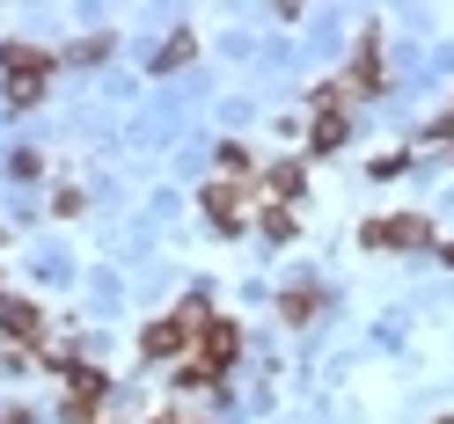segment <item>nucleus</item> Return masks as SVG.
Returning a JSON list of instances; mask_svg holds the SVG:
<instances>
[{
  "instance_id": "14",
  "label": "nucleus",
  "mask_w": 454,
  "mask_h": 424,
  "mask_svg": "<svg viewBox=\"0 0 454 424\" xmlns=\"http://www.w3.org/2000/svg\"><path fill=\"white\" fill-rule=\"evenodd\" d=\"M264 235H271V242H294V212H286V205H271V220H264Z\"/></svg>"
},
{
  "instance_id": "9",
  "label": "nucleus",
  "mask_w": 454,
  "mask_h": 424,
  "mask_svg": "<svg viewBox=\"0 0 454 424\" xmlns=\"http://www.w3.org/2000/svg\"><path fill=\"white\" fill-rule=\"evenodd\" d=\"M308 147H316V154H337V147H345V110H323V118H316V139H308Z\"/></svg>"
},
{
  "instance_id": "11",
  "label": "nucleus",
  "mask_w": 454,
  "mask_h": 424,
  "mask_svg": "<svg viewBox=\"0 0 454 424\" xmlns=\"http://www.w3.org/2000/svg\"><path fill=\"white\" fill-rule=\"evenodd\" d=\"M294 190H301V161H278V168H271V197H278V205H286Z\"/></svg>"
},
{
  "instance_id": "2",
  "label": "nucleus",
  "mask_w": 454,
  "mask_h": 424,
  "mask_svg": "<svg viewBox=\"0 0 454 424\" xmlns=\"http://www.w3.org/2000/svg\"><path fill=\"white\" fill-rule=\"evenodd\" d=\"M51 51H37V44H0V81H8V103L15 110H30V103H44V89H51Z\"/></svg>"
},
{
  "instance_id": "8",
  "label": "nucleus",
  "mask_w": 454,
  "mask_h": 424,
  "mask_svg": "<svg viewBox=\"0 0 454 424\" xmlns=\"http://www.w3.org/2000/svg\"><path fill=\"white\" fill-rule=\"evenodd\" d=\"M345 89H352V96H374V89H381V37H374V30H366V44H359ZM345 89H337V96H345Z\"/></svg>"
},
{
  "instance_id": "13",
  "label": "nucleus",
  "mask_w": 454,
  "mask_h": 424,
  "mask_svg": "<svg viewBox=\"0 0 454 424\" xmlns=\"http://www.w3.org/2000/svg\"><path fill=\"white\" fill-rule=\"evenodd\" d=\"M191 51H198V44H191V30H184V37H176V44H161V59H154V66H161V73H168V66H184V59H191Z\"/></svg>"
},
{
  "instance_id": "6",
  "label": "nucleus",
  "mask_w": 454,
  "mask_h": 424,
  "mask_svg": "<svg viewBox=\"0 0 454 424\" xmlns=\"http://www.w3.org/2000/svg\"><path fill=\"white\" fill-rule=\"evenodd\" d=\"M206 220H213L220 235H235L242 220H249V212H242V190L227 183V176H220V183H206Z\"/></svg>"
},
{
  "instance_id": "10",
  "label": "nucleus",
  "mask_w": 454,
  "mask_h": 424,
  "mask_svg": "<svg viewBox=\"0 0 454 424\" xmlns=\"http://www.w3.org/2000/svg\"><path fill=\"white\" fill-rule=\"evenodd\" d=\"M316 307H323V300H316V293H308V286H294V293H286V300H278V315H286V322H294V329H301V322H316Z\"/></svg>"
},
{
  "instance_id": "15",
  "label": "nucleus",
  "mask_w": 454,
  "mask_h": 424,
  "mask_svg": "<svg viewBox=\"0 0 454 424\" xmlns=\"http://www.w3.org/2000/svg\"><path fill=\"white\" fill-rule=\"evenodd\" d=\"M440 132H447V139H454V110H447V125H440Z\"/></svg>"
},
{
  "instance_id": "16",
  "label": "nucleus",
  "mask_w": 454,
  "mask_h": 424,
  "mask_svg": "<svg viewBox=\"0 0 454 424\" xmlns=\"http://www.w3.org/2000/svg\"><path fill=\"white\" fill-rule=\"evenodd\" d=\"M447 264H454V242H447Z\"/></svg>"
},
{
  "instance_id": "4",
  "label": "nucleus",
  "mask_w": 454,
  "mask_h": 424,
  "mask_svg": "<svg viewBox=\"0 0 454 424\" xmlns=\"http://www.w3.org/2000/svg\"><path fill=\"white\" fill-rule=\"evenodd\" d=\"M359 242H366V249H425L433 227H425V212H388V220H366Z\"/></svg>"
},
{
  "instance_id": "3",
  "label": "nucleus",
  "mask_w": 454,
  "mask_h": 424,
  "mask_svg": "<svg viewBox=\"0 0 454 424\" xmlns=\"http://www.w3.org/2000/svg\"><path fill=\"white\" fill-rule=\"evenodd\" d=\"M198 322H206V307H176V315H161V322H147V336H139V351L147 358H184L191 351V336H198Z\"/></svg>"
},
{
  "instance_id": "12",
  "label": "nucleus",
  "mask_w": 454,
  "mask_h": 424,
  "mask_svg": "<svg viewBox=\"0 0 454 424\" xmlns=\"http://www.w3.org/2000/svg\"><path fill=\"white\" fill-rule=\"evenodd\" d=\"M220 168H227V183L249 176V147H235V139H227V147H220Z\"/></svg>"
},
{
  "instance_id": "1",
  "label": "nucleus",
  "mask_w": 454,
  "mask_h": 424,
  "mask_svg": "<svg viewBox=\"0 0 454 424\" xmlns=\"http://www.w3.org/2000/svg\"><path fill=\"white\" fill-rule=\"evenodd\" d=\"M235 351H242V329L227 315H206L198 336H191V351H184V366H176V388H213L227 366H235Z\"/></svg>"
},
{
  "instance_id": "5",
  "label": "nucleus",
  "mask_w": 454,
  "mask_h": 424,
  "mask_svg": "<svg viewBox=\"0 0 454 424\" xmlns=\"http://www.w3.org/2000/svg\"><path fill=\"white\" fill-rule=\"evenodd\" d=\"M103 395H110V381L96 374V366H74V395H67V417H74V424H89V417L103 410Z\"/></svg>"
},
{
  "instance_id": "7",
  "label": "nucleus",
  "mask_w": 454,
  "mask_h": 424,
  "mask_svg": "<svg viewBox=\"0 0 454 424\" xmlns=\"http://www.w3.org/2000/svg\"><path fill=\"white\" fill-rule=\"evenodd\" d=\"M0 329H8V344H37L44 336V315L30 300H0Z\"/></svg>"
}]
</instances>
